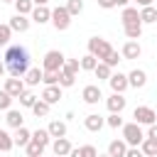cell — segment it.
<instances>
[{
  "mask_svg": "<svg viewBox=\"0 0 157 157\" xmlns=\"http://www.w3.org/2000/svg\"><path fill=\"white\" fill-rule=\"evenodd\" d=\"M64 61H66V56L59 49H49L44 54V59H42V71H61Z\"/></svg>",
  "mask_w": 157,
  "mask_h": 157,
  "instance_id": "3",
  "label": "cell"
},
{
  "mask_svg": "<svg viewBox=\"0 0 157 157\" xmlns=\"http://www.w3.org/2000/svg\"><path fill=\"white\" fill-rule=\"evenodd\" d=\"M123 32H125L128 39H140V34H142V22H140V20L125 22V25H123Z\"/></svg>",
  "mask_w": 157,
  "mask_h": 157,
  "instance_id": "18",
  "label": "cell"
},
{
  "mask_svg": "<svg viewBox=\"0 0 157 157\" xmlns=\"http://www.w3.org/2000/svg\"><path fill=\"white\" fill-rule=\"evenodd\" d=\"M96 2H98L103 10H110V7H115V2H113V0H96Z\"/></svg>",
  "mask_w": 157,
  "mask_h": 157,
  "instance_id": "45",
  "label": "cell"
},
{
  "mask_svg": "<svg viewBox=\"0 0 157 157\" xmlns=\"http://www.w3.org/2000/svg\"><path fill=\"white\" fill-rule=\"evenodd\" d=\"M32 2H34V5H47L49 0H32Z\"/></svg>",
  "mask_w": 157,
  "mask_h": 157,
  "instance_id": "49",
  "label": "cell"
},
{
  "mask_svg": "<svg viewBox=\"0 0 157 157\" xmlns=\"http://www.w3.org/2000/svg\"><path fill=\"white\" fill-rule=\"evenodd\" d=\"M108 86H110V91L113 93H125L128 88H130V83H128V74H110V78H108Z\"/></svg>",
  "mask_w": 157,
  "mask_h": 157,
  "instance_id": "7",
  "label": "cell"
},
{
  "mask_svg": "<svg viewBox=\"0 0 157 157\" xmlns=\"http://www.w3.org/2000/svg\"><path fill=\"white\" fill-rule=\"evenodd\" d=\"M155 157H157V155H155Z\"/></svg>",
  "mask_w": 157,
  "mask_h": 157,
  "instance_id": "54",
  "label": "cell"
},
{
  "mask_svg": "<svg viewBox=\"0 0 157 157\" xmlns=\"http://www.w3.org/2000/svg\"><path fill=\"white\" fill-rule=\"evenodd\" d=\"M52 152L59 155V157H66V155L71 152V142H69L66 137H54V140H52Z\"/></svg>",
  "mask_w": 157,
  "mask_h": 157,
  "instance_id": "16",
  "label": "cell"
},
{
  "mask_svg": "<svg viewBox=\"0 0 157 157\" xmlns=\"http://www.w3.org/2000/svg\"><path fill=\"white\" fill-rule=\"evenodd\" d=\"M25 88H27V86H25V81H22V78H15V76L5 78V91H7L12 98H17V96H20Z\"/></svg>",
  "mask_w": 157,
  "mask_h": 157,
  "instance_id": "14",
  "label": "cell"
},
{
  "mask_svg": "<svg viewBox=\"0 0 157 157\" xmlns=\"http://www.w3.org/2000/svg\"><path fill=\"white\" fill-rule=\"evenodd\" d=\"M125 152H128L125 140H110V145H108V155L110 157H125Z\"/></svg>",
  "mask_w": 157,
  "mask_h": 157,
  "instance_id": "22",
  "label": "cell"
},
{
  "mask_svg": "<svg viewBox=\"0 0 157 157\" xmlns=\"http://www.w3.org/2000/svg\"><path fill=\"white\" fill-rule=\"evenodd\" d=\"M140 7H147V5H152V0H135Z\"/></svg>",
  "mask_w": 157,
  "mask_h": 157,
  "instance_id": "48",
  "label": "cell"
},
{
  "mask_svg": "<svg viewBox=\"0 0 157 157\" xmlns=\"http://www.w3.org/2000/svg\"><path fill=\"white\" fill-rule=\"evenodd\" d=\"M2 2H15V0H2Z\"/></svg>",
  "mask_w": 157,
  "mask_h": 157,
  "instance_id": "51",
  "label": "cell"
},
{
  "mask_svg": "<svg viewBox=\"0 0 157 157\" xmlns=\"http://www.w3.org/2000/svg\"><path fill=\"white\" fill-rule=\"evenodd\" d=\"M25 152H27V157H42V155H44V145L29 140V142L25 145Z\"/></svg>",
  "mask_w": 157,
  "mask_h": 157,
  "instance_id": "27",
  "label": "cell"
},
{
  "mask_svg": "<svg viewBox=\"0 0 157 157\" xmlns=\"http://www.w3.org/2000/svg\"><path fill=\"white\" fill-rule=\"evenodd\" d=\"M5 123L10 128H22L25 125V118H22V110H15V108H7V115H5Z\"/></svg>",
  "mask_w": 157,
  "mask_h": 157,
  "instance_id": "19",
  "label": "cell"
},
{
  "mask_svg": "<svg viewBox=\"0 0 157 157\" xmlns=\"http://www.w3.org/2000/svg\"><path fill=\"white\" fill-rule=\"evenodd\" d=\"M5 74H7V66H5V61L0 59V76H5Z\"/></svg>",
  "mask_w": 157,
  "mask_h": 157,
  "instance_id": "47",
  "label": "cell"
},
{
  "mask_svg": "<svg viewBox=\"0 0 157 157\" xmlns=\"http://www.w3.org/2000/svg\"><path fill=\"white\" fill-rule=\"evenodd\" d=\"M42 157H44V155H42Z\"/></svg>",
  "mask_w": 157,
  "mask_h": 157,
  "instance_id": "53",
  "label": "cell"
},
{
  "mask_svg": "<svg viewBox=\"0 0 157 157\" xmlns=\"http://www.w3.org/2000/svg\"><path fill=\"white\" fill-rule=\"evenodd\" d=\"M98 157H110V155H108V152H105V155H98Z\"/></svg>",
  "mask_w": 157,
  "mask_h": 157,
  "instance_id": "50",
  "label": "cell"
},
{
  "mask_svg": "<svg viewBox=\"0 0 157 157\" xmlns=\"http://www.w3.org/2000/svg\"><path fill=\"white\" fill-rule=\"evenodd\" d=\"M17 98H20V105H22V108H32V105L37 103V96H34L32 91H27V88H25Z\"/></svg>",
  "mask_w": 157,
  "mask_h": 157,
  "instance_id": "30",
  "label": "cell"
},
{
  "mask_svg": "<svg viewBox=\"0 0 157 157\" xmlns=\"http://www.w3.org/2000/svg\"><path fill=\"white\" fill-rule=\"evenodd\" d=\"M78 150H81V157H98V150L93 145H81Z\"/></svg>",
  "mask_w": 157,
  "mask_h": 157,
  "instance_id": "42",
  "label": "cell"
},
{
  "mask_svg": "<svg viewBox=\"0 0 157 157\" xmlns=\"http://www.w3.org/2000/svg\"><path fill=\"white\" fill-rule=\"evenodd\" d=\"M140 54H142V47H140L137 39H128L123 44V52H120L123 59H140Z\"/></svg>",
  "mask_w": 157,
  "mask_h": 157,
  "instance_id": "12",
  "label": "cell"
},
{
  "mask_svg": "<svg viewBox=\"0 0 157 157\" xmlns=\"http://www.w3.org/2000/svg\"><path fill=\"white\" fill-rule=\"evenodd\" d=\"M54 157H59V155H54Z\"/></svg>",
  "mask_w": 157,
  "mask_h": 157,
  "instance_id": "52",
  "label": "cell"
},
{
  "mask_svg": "<svg viewBox=\"0 0 157 157\" xmlns=\"http://www.w3.org/2000/svg\"><path fill=\"white\" fill-rule=\"evenodd\" d=\"M47 130H49L52 140H54V137H66V123H64V120H52V123L47 125Z\"/></svg>",
  "mask_w": 157,
  "mask_h": 157,
  "instance_id": "20",
  "label": "cell"
},
{
  "mask_svg": "<svg viewBox=\"0 0 157 157\" xmlns=\"http://www.w3.org/2000/svg\"><path fill=\"white\" fill-rule=\"evenodd\" d=\"M15 147V142H12V135L7 132V130H0V152H10Z\"/></svg>",
  "mask_w": 157,
  "mask_h": 157,
  "instance_id": "32",
  "label": "cell"
},
{
  "mask_svg": "<svg viewBox=\"0 0 157 157\" xmlns=\"http://www.w3.org/2000/svg\"><path fill=\"white\" fill-rule=\"evenodd\" d=\"M10 39H12V29H10V25H0V47H7Z\"/></svg>",
  "mask_w": 157,
  "mask_h": 157,
  "instance_id": "37",
  "label": "cell"
},
{
  "mask_svg": "<svg viewBox=\"0 0 157 157\" xmlns=\"http://www.w3.org/2000/svg\"><path fill=\"white\" fill-rule=\"evenodd\" d=\"M32 140H34V142H39V145H44V147H47V145H52V135H49V130H47V128H37V130L32 132Z\"/></svg>",
  "mask_w": 157,
  "mask_h": 157,
  "instance_id": "26",
  "label": "cell"
},
{
  "mask_svg": "<svg viewBox=\"0 0 157 157\" xmlns=\"http://www.w3.org/2000/svg\"><path fill=\"white\" fill-rule=\"evenodd\" d=\"M42 101H47L49 105L59 103V101H61V86H59V83H54V86H44V91H42Z\"/></svg>",
  "mask_w": 157,
  "mask_h": 157,
  "instance_id": "13",
  "label": "cell"
},
{
  "mask_svg": "<svg viewBox=\"0 0 157 157\" xmlns=\"http://www.w3.org/2000/svg\"><path fill=\"white\" fill-rule=\"evenodd\" d=\"M81 98H83V103H88V105H96V103L103 98V93H101V86H96V83H88V86H83V91H81Z\"/></svg>",
  "mask_w": 157,
  "mask_h": 157,
  "instance_id": "8",
  "label": "cell"
},
{
  "mask_svg": "<svg viewBox=\"0 0 157 157\" xmlns=\"http://www.w3.org/2000/svg\"><path fill=\"white\" fill-rule=\"evenodd\" d=\"M64 7L69 10V15H71V17H74V15H81V12H83V0H69Z\"/></svg>",
  "mask_w": 157,
  "mask_h": 157,
  "instance_id": "36",
  "label": "cell"
},
{
  "mask_svg": "<svg viewBox=\"0 0 157 157\" xmlns=\"http://www.w3.org/2000/svg\"><path fill=\"white\" fill-rule=\"evenodd\" d=\"M140 22H142V25H152V22H157V7H155V5L142 7V10H140Z\"/></svg>",
  "mask_w": 157,
  "mask_h": 157,
  "instance_id": "23",
  "label": "cell"
},
{
  "mask_svg": "<svg viewBox=\"0 0 157 157\" xmlns=\"http://www.w3.org/2000/svg\"><path fill=\"white\" fill-rule=\"evenodd\" d=\"M29 140H32V132H29L25 125H22V128H17V130H15V135H12V142H15L17 147H25Z\"/></svg>",
  "mask_w": 157,
  "mask_h": 157,
  "instance_id": "21",
  "label": "cell"
},
{
  "mask_svg": "<svg viewBox=\"0 0 157 157\" xmlns=\"http://www.w3.org/2000/svg\"><path fill=\"white\" fill-rule=\"evenodd\" d=\"M15 10H17V15H29L34 10V2L32 0H15Z\"/></svg>",
  "mask_w": 157,
  "mask_h": 157,
  "instance_id": "33",
  "label": "cell"
},
{
  "mask_svg": "<svg viewBox=\"0 0 157 157\" xmlns=\"http://www.w3.org/2000/svg\"><path fill=\"white\" fill-rule=\"evenodd\" d=\"M105 105H108L110 113H123L125 105H128V98H125L123 93H110V96L105 98Z\"/></svg>",
  "mask_w": 157,
  "mask_h": 157,
  "instance_id": "10",
  "label": "cell"
},
{
  "mask_svg": "<svg viewBox=\"0 0 157 157\" xmlns=\"http://www.w3.org/2000/svg\"><path fill=\"white\" fill-rule=\"evenodd\" d=\"M42 81H44V86H54V83L59 81V71H44Z\"/></svg>",
  "mask_w": 157,
  "mask_h": 157,
  "instance_id": "40",
  "label": "cell"
},
{
  "mask_svg": "<svg viewBox=\"0 0 157 157\" xmlns=\"http://www.w3.org/2000/svg\"><path fill=\"white\" fill-rule=\"evenodd\" d=\"M2 61H5L10 76L22 78V76L27 74V69H29V52H27L22 44H7V47H5Z\"/></svg>",
  "mask_w": 157,
  "mask_h": 157,
  "instance_id": "1",
  "label": "cell"
},
{
  "mask_svg": "<svg viewBox=\"0 0 157 157\" xmlns=\"http://www.w3.org/2000/svg\"><path fill=\"white\" fill-rule=\"evenodd\" d=\"M49 22L54 25L56 32H64V29H69V25H71V15H69V10H66L64 5H59V7L52 10V20H49Z\"/></svg>",
  "mask_w": 157,
  "mask_h": 157,
  "instance_id": "5",
  "label": "cell"
},
{
  "mask_svg": "<svg viewBox=\"0 0 157 157\" xmlns=\"http://www.w3.org/2000/svg\"><path fill=\"white\" fill-rule=\"evenodd\" d=\"M42 76H44L42 69H27V74L22 76V81H25V86H37L42 81Z\"/></svg>",
  "mask_w": 157,
  "mask_h": 157,
  "instance_id": "24",
  "label": "cell"
},
{
  "mask_svg": "<svg viewBox=\"0 0 157 157\" xmlns=\"http://www.w3.org/2000/svg\"><path fill=\"white\" fill-rule=\"evenodd\" d=\"M132 118H135L137 125H152V123H157V113L150 105H137L132 110Z\"/></svg>",
  "mask_w": 157,
  "mask_h": 157,
  "instance_id": "6",
  "label": "cell"
},
{
  "mask_svg": "<svg viewBox=\"0 0 157 157\" xmlns=\"http://www.w3.org/2000/svg\"><path fill=\"white\" fill-rule=\"evenodd\" d=\"M61 88H71L74 83H76V76H71V74H66V71H59V81H56Z\"/></svg>",
  "mask_w": 157,
  "mask_h": 157,
  "instance_id": "35",
  "label": "cell"
},
{
  "mask_svg": "<svg viewBox=\"0 0 157 157\" xmlns=\"http://www.w3.org/2000/svg\"><path fill=\"white\" fill-rule=\"evenodd\" d=\"M29 20L37 22V25H47V22L52 20V10H49L47 5H34V10L29 12Z\"/></svg>",
  "mask_w": 157,
  "mask_h": 157,
  "instance_id": "11",
  "label": "cell"
},
{
  "mask_svg": "<svg viewBox=\"0 0 157 157\" xmlns=\"http://www.w3.org/2000/svg\"><path fill=\"white\" fill-rule=\"evenodd\" d=\"M78 64H81V71H93L96 64H98V59H96L93 54H83V56L78 59Z\"/></svg>",
  "mask_w": 157,
  "mask_h": 157,
  "instance_id": "29",
  "label": "cell"
},
{
  "mask_svg": "<svg viewBox=\"0 0 157 157\" xmlns=\"http://www.w3.org/2000/svg\"><path fill=\"white\" fill-rule=\"evenodd\" d=\"M93 74H96V78H98V81H108V78H110V74H113V69H110L105 61H98V64H96V69H93Z\"/></svg>",
  "mask_w": 157,
  "mask_h": 157,
  "instance_id": "25",
  "label": "cell"
},
{
  "mask_svg": "<svg viewBox=\"0 0 157 157\" xmlns=\"http://www.w3.org/2000/svg\"><path fill=\"white\" fill-rule=\"evenodd\" d=\"M110 44H108V39H103V37H91L88 39V54H93L98 61H103L108 54H110Z\"/></svg>",
  "mask_w": 157,
  "mask_h": 157,
  "instance_id": "4",
  "label": "cell"
},
{
  "mask_svg": "<svg viewBox=\"0 0 157 157\" xmlns=\"http://www.w3.org/2000/svg\"><path fill=\"white\" fill-rule=\"evenodd\" d=\"M12 101H15V98H12V96L2 88V91H0V110H7V108L12 105Z\"/></svg>",
  "mask_w": 157,
  "mask_h": 157,
  "instance_id": "39",
  "label": "cell"
},
{
  "mask_svg": "<svg viewBox=\"0 0 157 157\" xmlns=\"http://www.w3.org/2000/svg\"><path fill=\"white\" fill-rule=\"evenodd\" d=\"M105 125H108V128H113V130L123 128V118H120V113H110V115L105 118Z\"/></svg>",
  "mask_w": 157,
  "mask_h": 157,
  "instance_id": "38",
  "label": "cell"
},
{
  "mask_svg": "<svg viewBox=\"0 0 157 157\" xmlns=\"http://www.w3.org/2000/svg\"><path fill=\"white\" fill-rule=\"evenodd\" d=\"M147 128H150V130H147V135H145V137H150V140H155V142H157V123H152V125H147Z\"/></svg>",
  "mask_w": 157,
  "mask_h": 157,
  "instance_id": "44",
  "label": "cell"
},
{
  "mask_svg": "<svg viewBox=\"0 0 157 157\" xmlns=\"http://www.w3.org/2000/svg\"><path fill=\"white\" fill-rule=\"evenodd\" d=\"M140 150H142L145 157H155V155H157V142L150 140V137H145V140L140 142Z\"/></svg>",
  "mask_w": 157,
  "mask_h": 157,
  "instance_id": "28",
  "label": "cell"
},
{
  "mask_svg": "<svg viewBox=\"0 0 157 157\" xmlns=\"http://www.w3.org/2000/svg\"><path fill=\"white\" fill-rule=\"evenodd\" d=\"M115 2V7H128L130 5V0H113Z\"/></svg>",
  "mask_w": 157,
  "mask_h": 157,
  "instance_id": "46",
  "label": "cell"
},
{
  "mask_svg": "<svg viewBox=\"0 0 157 157\" xmlns=\"http://www.w3.org/2000/svg\"><path fill=\"white\" fill-rule=\"evenodd\" d=\"M61 71H66V74L76 76V74L81 71V64H78V59H66V61H64V66H61Z\"/></svg>",
  "mask_w": 157,
  "mask_h": 157,
  "instance_id": "34",
  "label": "cell"
},
{
  "mask_svg": "<svg viewBox=\"0 0 157 157\" xmlns=\"http://www.w3.org/2000/svg\"><path fill=\"white\" fill-rule=\"evenodd\" d=\"M103 61H105V64H108V66L113 69V66H118V61H120V54H118L115 49H110V54H108V56H105Z\"/></svg>",
  "mask_w": 157,
  "mask_h": 157,
  "instance_id": "41",
  "label": "cell"
},
{
  "mask_svg": "<svg viewBox=\"0 0 157 157\" xmlns=\"http://www.w3.org/2000/svg\"><path fill=\"white\" fill-rule=\"evenodd\" d=\"M128 83H130L132 88H142V86L147 83V74H145L142 69H132V71L128 74Z\"/></svg>",
  "mask_w": 157,
  "mask_h": 157,
  "instance_id": "17",
  "label": "cell"
},
{
  "mask_svg": "<svg viewBox=\"0 0 157 157\" xmlns=\"http://www.w3.org/2000/svg\"><path fill=\"white\" fill-rule=\"evenodd\" d=\"M83 125H86V130L98 132V130L105 125V118H103V115H98V113H91V115H86V118H83Z\"/></svg>",
  "mask_w": 157,
  "mask_h": 157,
  "instance_id": "15",
  "label": "cell"
},
{
  "mask_svg": "<svg viewBox=\"0 0 157 157\" xmlns=\"http://www.w3.org/2000/svg\"><path fill=\"white\" fill-rule=\"evenodd\" d=\"M7 25H10V29H12V32H20V34H22V32H27V29H29L32 20H29V15H17V12H15V15L10 17V22H7Z\"/></svg>",
  "mask_w": 157,
  "mask_h": 157,
  "instance_id": "9",
  "label": "cell"
},
{
  "mask_svg": "<svg viewBox=\"0 0 157 157\" xmlns=\"http://www.w3.org/2000/svg\"><path fill=\"white\" fill-rule=\"evenodd\" d=\"M123 140L128 147H140V142L145 140V132H142V125L137 123H123Z\"/></svg>",
  "mask_w": 157,
  "mask_h": 157,
  "instance_id": "2",
  "label": "cell"
},
{
  "mask_svg": "<svg viewBox=\"0 0 157 157\" xmlns=\"http://www.w3.org/2000/svg\"><path fill=\"white\" fill-rule=\"evenodd\" d=\"M49 108H52V105H49L47 101H42V98H37V103L32 105V113H34L37 118H44V115H49Z\"/></svg>",
  "mask_w": 157,
  "mask_h": 157,
  "instance_id": "31",
  "label": "cell"
},
{
  "mask_svg": "<svg viewBox=\"0 0 157 157\" xmlns=\"http://www.w3.org/2000/svg\"><path fill=\"white\" fill-rule=\"evenodd\" d=\"M125 157H145V155H142V150H140V147H128Z\"/></svg>",
  "mask_w": 157,
  "mask_h": 157,
  "instance_id": "43",
  "label": "cell"
}]
</instances>
